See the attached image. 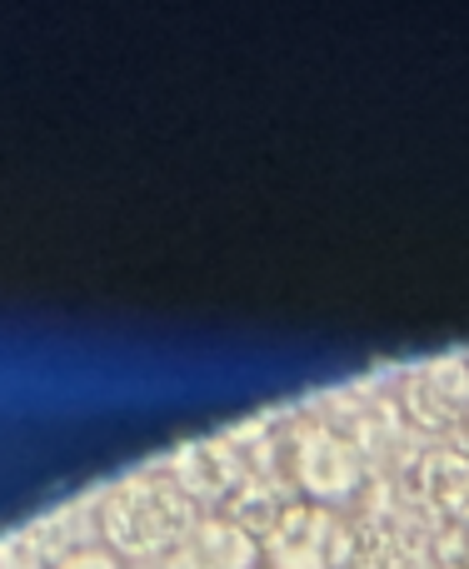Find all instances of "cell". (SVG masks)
Instances as JSON below:
<instances>
[{"instance_id":"6da1fadb","label":"cell","mask_w":469,"mask_h":569,"mask_svg":"<svg viewBox=\"0 0 469 569\" xmlns=\"http://www.w3.org/2000/svg\"><path fill=\"white\" fill-rule=\"evenodd\" d=\"M200 515L206 510L186 495V485L170 475V465L130 470L126 480L100 490L96 500L100 545H110L120 560H136V565H150V560L166 565Z\"/></svg>"},{"instance_id":"52a82bcc","label":"cell","mask_w":469,"mask_h":569,"mask_svg":"<svg viewBox=\"0 0 469 569\" xmlns=\"http://www.w3.org/2000/svg\"><path fill=\"white\" fill-rule=\"evenodd\" d=\"M50 569H126V560H120L110 545L90 540V545H76V550H66Z\"/></svg>"},{"instance_id":"9c48e42d","label":"cell","mask_w":469,"mask_h":569,"mask_svg":"<svg viewBox=\"0 0 469 569\" xmlns=\"http://www.w3.org/2000/svg\"><path fill=\"white\" fill-rule=\"evenodd\" d=\"M460 569H469V545H465V560H460Z\"/></svg>"},{"instance_id":"277c9868","label":"cell","mask_w":469,"mask_h":569,"mask_svg":"<svg viewBox=\"0 0 469 569\" xmlns=\"http://www.w3.org/2000/svg\"><path fill=\"white\" fill-rule=\"evenodd\" d=\"M405 425L430 440H460V425L469 415V355H440V360L410 365L395 385Z\"/></svg>"},{"instance_id":"ba28073f","label":"cell","mask_w":469,"mask_h":569,"mask_svg":"<svg viewBox=\"0 0 469 569\" xmlns=\"http://www.w3.org/2000/svg\"><path fill=\"white\" fill-rule=\"evenodd\" d=\"M455 445H460V450L469 455V415H465V425H460V440H455Z\"/></svg>"},{"instance_id":"5b68a950","label":"cell","mask_w":469,"mask_h":569,"mask_svg":"<svg viewBox=\"0 0 469 569\" xmlns=\"http://www.w3.org/2000/svg\"><path fill=\"white\" fill-rule=\"evenodd\" d=\"M160 569H265L260 535L226 510H206Z\"/></svg>"},{"instance_id":"3957f363","label":"cell","mask_w":469,"mask_h":569,"mask_svg":"<svg viewBox=\"0 0 469 569\" xmlns=\"http://www.w3.org/2000/svg\"><path fill=\"white\" fill-rule=\"evenodd\" d=\"M265 569H350L360 560V530L345 510L290 500L260 530Z\"/></svg>"},{"instance_id":"7a4b0ae2","label":"cell","mask_w":469,"mask_h":569,"mask_svg":"<svg viewBox=\"0 0 469 569\" xmlns=\"http://www.w3.org/2000/svg\"><path fill=\"white\" fill-rule=\"evenodd\" d=\"M285 475H290L300 500L345 510L370 485V460L335 420L300 415V420L285 425Z\"/></svg>"},{"instance_id":"8992f818","label":"cell","mask_w":469,"mask_h":569,"mask_svg":"<svg viewBox=\"0 0 469 569\" xmlns=\"http://www.w3.org/2000/svg\"><path fill=\"white\" fill-rule=\"evenodd\" d=\"M415 495L460 540H469V455L460 445H430V450H420V460H415Z\"/></svg>"}]
</instances>
